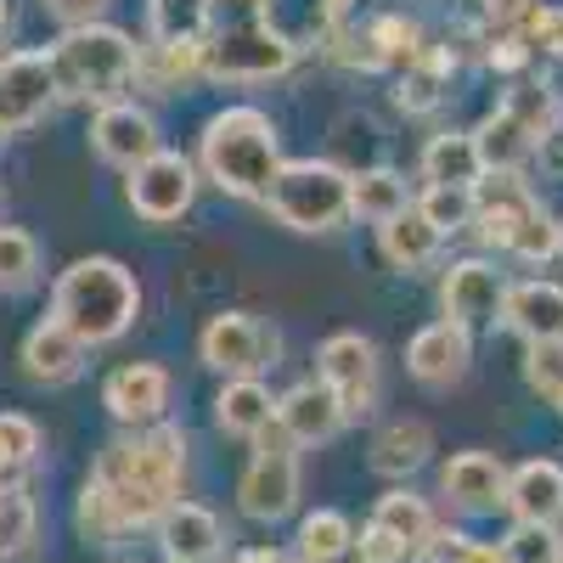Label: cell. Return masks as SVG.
Wrapping results in <instances>:
<instances>
[{"label": "cell", "instance_id": "6da1fadb", "mask_svg": "<svg viewBox=\"0 0 563 563\" xmlns=\"http://www.w3.org/2000/svg\"><path fill=\"white\" fill-rule=\"evenodd\" d=\"M180 479H186V429L175 422H153V429H130L124 440L102 445L90 485H97L124 536L130 530H158V519L180 501Z\"/></svg>", "mask_w": 563, "mask_h": 563}, {"label": "cell", "instance_id": "7a4b0ae2", "mask_svg": "<svg viewBox=\"0 0 563 563\" xmlns=\"http://www.w3.org/2000/svg\"><path fill=\"white\" fill-rule=\"evenodd\" d=\"M282 169V135L265 108H220L198 135V175L238 203H265Z\"/></svg>", "mask_w": 563, "mask_h": 563}, {"label": "cell", "instance_id": "3957f363", "mask_svg": "<svg viewBox=\"0 0 563 563\" xmlns=\"http://www.w3.org/2000/svg\"><path fill=\"white\" fill-rule=\"evenodd\" d=\"M52 316L68 333H79L90 350L119 344L141 316V282L124 260L85 254L52 282Z\"/></svg>", "mask_w": 563, "mask_h": 563}, {"label": "cell", "instance_id": "277c9868", "mask_svg": "<svg viewBox=\"0 0 563 563\" xmlns=\"http://www.w3.org/2000/svg\"><path fill=\"white\" fill-rule=\"evenodd\" d=\"M135 52L141 45L113 29L108 18L102 23H85V29H63L45 57H52V74H57V97L63 102H119L124 90L135 85Z\"/></svg>", "mask_w": 563, "mask_h": 563}, {"label": "cell", "instance_id": "5b68a950", "mask_svg": "<svg viewBox=\"0 0 563 563\" xmlns=\"http://www.w3.org/2000/svg\"><path fill=\"white\" fill-rule=\"evenodd\" d=\"M265 209L299 238H327L350 220V169H339L333 158H282Z\"/></svg>", "mask_w": 563, "mask_h": 563}, {"label": "cell", "instance_id": "8992f818", "mask_svg": "<svg viewBox=\"0 0 563 563\" xmlns=\"http://www.w3.org/2000/svg\"><path fill=\"white\" fill-rule=\"evenodd\" d=\"M299 63V45L271 29L265 18H243L231 29H209L203 40V79L214 85H260V79H282Z\"/></svg>", "mask_w": 563, "mask_h": 563}, {"label": "cell", "instance_id": "52a82bcc", "mask_svg": "<svg viewBox=\"0 0 563 563\" xmlns=\"http://www.w3.org/2000/svg\"><path fill=\"white\" fill-rule=\"evenodd\" d=\"M238 507L254 525H282L299 507V445L288 434L265 429L254 440V456L238 479Z\"/></svg>", "mask_w": 563, "mask_h": 563}, {"label": "cell", "instance_id": "ba28073f", "mask_svg": "<svg viewBox=\"0 0 563 563\" xmlns=\"http://www.w3.org/2000/svg\"><path fill=\"white\" fill-rule=\"evenodd\" d=\"M198 186H203L198 158L158 147L153 158H141L135 169H124V203L135 209V220H147V225H175L180 214H192Z\"/></svg>", "mask_w": 563, "mask_h": 563}, {"label": "cell", "instance_id": "9c48e42d", "mask_svg": "<svg viewBox=\"0 0 563 563\" xmlns=\"http://www.w3.org/2000/svg\"><path fill=\"white\" fill-rule=\"evenodd\" d=\"M276 327H265L249 310H220L198 333V361L220 378H265V366H276Z\"/></svg>", "mask_w": 563, "mask_h": 563}, {"label": "cell", "instance_id": "30bf717a", "mask_svg": "<svg viewBox=\"0 0 563 563\" xmlns=\"http://www.w3.org/2000/svg\"><path fill=\"white\" fill-rule=\"evenodd\" d=\"M316 378L339 395L344 417H372V411H378V384H384L378 344H372L366 333H333V339H321Z\"/></svg>", "mask_w": 563, "mask_h": 563}, {"label": "cell", "instance_id": "8fae6325", "mask_svg": "<svg viewBox=\"0 0 563 563\" xmlns=\"http://www.w3.org/2000/svg\"><path fill=\"white\" fill-rule=\"evenodd\" d=\"M57 97V74L45 52H7L0 57V135H23L52 113Z\"/></svg>", "mask_w": 563, "mask_h": 563}, {"label": "cell", "instance_id": "7c38bea8", "mask_svg": "<svg viewBox=\"0 0 563 563\" xmlns=\"http://www.w3.org/2000/svg\"><path fill=\"white\" fill-rule=\"evenodd\" d=\"M158 147H164V135H158L153 108H141L130 97L102 102L97 119H90V153H97L108 169H135L141 158H153Z\"/></svg>", "mask_w": 563, "mask_h": 563}, {"label": "cell", "instance_id": "4fadbf2b", "mask_svg": "<svg viewBox=\"0 0 563 563\" xmlns=\"http://www.w3.org/2000/svg\"><path fill=\"white\" fill-rule=\"evenodd\" d=\"M501 294H507V276L485 254L451 260L445 276H440V310H445V321H462L467 333L501 321Z\"/></svg>", "mask_w": 563, "mask_h": 563}, {"label": "cell", "instance_id": "5bb4252c", "mask_svg": "<svg viewBox=\"0 0 563 563\" xmlns=\"http://www.w3.org/2000/svg\"><path fill=\"white\" fill-rule=\"evenodd\" d=\"M102 406L124 429H153L169 417V372L158 361H124L108 372L102 384Z\"/></svg>", "mask_w": 563, "mask_h": 563}, {"label": "cell", "instance_id": "9a60e30c", "mask_svg": "<svg viewBox=\"0 0 563 563\" xmlns=\"http://www.w3.org/2000/svg\"><path fill=\"white\" fill-rule=\"evenodd\" d=\"M467 361H474V333L462 321H429L417 327L411 344H406V372L422 389H451L467 378Z\"/></svg>", "mask_w": 563, "mask_h": 563}, {"label": "cell", "instance_id": "2e32d148", "mask_svg": "<svg viewBox=\"0 0 563 563\" xmlns=\"http://www.w3.org/2000/svg\"><path fill=\"white\" fill-rule=\"evenodd\" d=\"M536 203H541V198L530 192L525 175H496V169H485L479 186H474V225H467V231H474L485 249L507 254L512 231L525 225V214H530Z\"/></svg>", "mask_w": 563, "mask_h": 563}, {"label": "cell", "instance_id": "e0dca14e", "mask_svg": "<svg viewBox=\"0 0 563 563\" xmlns=\"http://www.w3.org/2000/svg\"><path fill=\"white\" fill-rule=\"evenodd\" d=\"M85 355H90V344H85L79 333H68L57 316L34 321L29 333H23V350H18V361H23V372H29V384H40V389L74 384L79 372H85Z\"/></svg>", "mask_w": 563, "mask_h": 563}, {"label": "cell", "instance_id": "ac0fdd59", "mask_svg": "<svg viewBox=\"0 0 563 563\" xmlns=\"http://www.w3.org/2000/svg\"><path fill=\"white\" fill-rule=\"evenodd\" d=\"M344 406H339V395L327 389L321 378H310V384H294L288 395H276V434H288L299 451H310V445H327V440H339V429H344Z\"/></svg>", "mask_w": 563, "mask_h": 563}, {"label": "cell", "instance_id": "d6986e66", "mask_svg": "<svg viewBox=\"0 0 563 563\" xmlns=\"http://www.w3.org/2000/svg\"><path fill=\"white\" fill-rule=\"evenodd\" d=\"M501 507L512 512V525H563V462L530 456L519 467H507Z\"/></svg>", "mask_w": 563, "mask_h": 563}, {"label": "cell", "instance_id": "ffe728a7", "mask_svg": "<svg viewBox=\"0 0 563 563\" xmlns=\"http://www.w3.org/2000/svg\"><path fill=\"white\" fill-rule=\"evenodd\" d=\"M501 327H512L525 344H547V339H563V288L558 282H507L501 294Z\"/></svg>", "mask_w": 563, "mask_h": 563}, {"label": "cell", "instance_id": "44dd1931", "mask_svg": "<svg viewBox=\"0 0 563 563\" xmlns=\"http://www.w3.org/2000/svg\"><path fill=\"white\" fill-rule=\"evenodd\" d=\"M440 490L462 512H496L501 507V490H507V467L490 451H456L440 467Z\"/></svg>", "mask_w": 563, "mask_h": 563}, {"label": "cell", "instance_id": "7402d4cb", "mask_svg": "<svg viewBox=\"0 0 563 563\" xmlns=\"http://www.w3.org/2000/svg\"><path fill=\"white\" fill-rule=\"evenodd\" d=\"M203 79V40H147L135 52V85L147 97H175Z\"/></svg>", "mask_w": 563, "mask_h": 563}, {"label": "cell", "instance_id": "603a6c76", "mask_svg": "<svg viewBox=\"0 0 563 563\" xmlns=\"http://www.w3.org/2000/svg\"><path fill=\"white\" fill-rule=\"evenodd\" d=\"M214 429L231 440H260L265 429H276V395L265 389V378H225L214 395Z\"/></svg>", "mask_w": 563, "mask_h": 563}, {"label": "cell", "instance_id": "cb8c5ba5", "mask_svg": "<svg viewBox=\"0 0 563 563\" xmlns=\"http://www.w3.org/2000/svg\"><path fill=\"white\" fill-rule=\"evenodd\" d=\"M372 525H384L395 541H406L411 558H422L434 547V536H440V512L429 507V496L395 485V490H384L378 501H372Z\"/></svg>", "mask_w": 563, "mask_h": 563}, {"label": "cell", "instance_id": "d4e9b609", "mask_svg": "<svg viewBox=\"0 0 563 563\" xmlns=\"http://www.w3.org/2000/svg\"><path fill=\"white\" fill-rule=\"evenodd\" d=\"M417 169H422L429 186H479L485 158H479L474 130H440V135H429V141H422Z\"/></svg>", "mask_w": 563, "mask_h": 563}, {"label": "cell", "instance_id": "484cf974", "mask_svg": "<svg viewBox=\"0 0 563 563\" xmlns=\"http://www.w3.org/2000/svg\"><path fill=\"white\" fill-rule=\"evenodd\" d=\"M440 249H445V238L422 220L417 209H400L395 220H384L378 225V254L400 271V276H411V271H429L434 260H440Z\"/></svg>", "mask_w": 563, "mask_h": 563}, {"label": "cell", "instance_id": "4316f807", "mask_svg": "<svg viewBox=\"0 0 563 563\" xmlns=\"http://www.w3.org/2000/svg\"><path fill=\"white\" fill-rule=\"evenodd\" d=\"M158 541H164V558H220L225 530L203 501H175L158 519Z\"/></svg>", "mask_w": 563, "mask_h": 563}, {"label": "cell", "instance_id": "83f0119b", "mask_svg": "<svg viewBox=\"0 0 563 563\" xmlns=\"http://www.w3.org/2000/svg\"><path fill=\"white\" fill-rule=\"evenodd\" d=\"M474 141H479L485 169H496V175H525V164L536 158V130L519 124L507 108L485 113V119L474 124Z\"/></svg>", "mask_w": 563, "mask_h": 563}, {"label": "cell", "instance_id": "f1b7e54d", "mask_svg": "<svg viewBox=\"0 0 563 563\" xmlns=\"http://www.w3.org/2000/svg\"><path fill=\"white\" fill-rule=\"evenodd\" d=\"M429 456H434L429 422L400 417V422H389V429H378V440H372V474H384V479H411Z\"/></svg>", "mask_w": 563, "mask_h": 563}, {"label": "cell", "instance_id": "f546056e", "mask_svg": "<svg viewBox=\"0 0 563 563\" xmlns=\"http://www.w3.org/2000/svg\"><path fill=\"white\" fill-rule=\"evenodd\" d=\"M451 74H456V57L445 52V45H429L411 68L395 74V108L400 113H434L445 102V90H451Z\"/></svg>", "mask_w": 563, "mask_h": 563}, {"label": "cell", "instance_id": "4dcf8cb0", "mask_svg": "<svg viewBox=\"0 0 563 563\" xmlns=\"http://www.w3.org/2000/svg\"><path fill=\"white\" fill-rule=\"evenodd\" d=\"M400 209H411V186H406L400 169L372 164V169H355V175H350V220L384 225V220H395Z\"/></svg>", "mask_w": 563, "mask_h": 563}, {"label": "cell", "instance_id": "1f68e13d", "mask_svg": "<svg viewBox=\"0 0 563 563\" xmlns=\"http://www.w3.org/2000/svg\"><path fill=\"white\" fill-rule=\"evenodd\" d=\"M34 536H40L34 496L23 485H0V563L29 558L34 552Z\"/></svg>", "mask_w": 563, "mask_h": 563}, {"label": "cell", "instance_id": "d6a6232c", "mask_svg": "<svg viewBox=\"0 0 563 563\" xmlns=\"http://www.w3.org/2000/svg\"><path fill=\"white\" fill-rule=\"evenodd\" d=\"M209 0H147V40H209Z\"/></svg>", "mask_w": 563, "mask_h": 563}, {"label": "cell", "instance_id": "836d02e7", "mask_svg": "<svg viewBox=\"0 0 563 563\" xmlns=\"http://www.w3.org/2000/svg\"><path fill=\"white\" fill-rule=\"evenodd\" d=\"M350 547H355V525L344 512H333V507L305 512V525H299V558L305 563H339Z\"/></svg>", "mask_w": 563, "mask_h": 563}, {"label": "cell", "instance_id": "e575fe53", "mask_svg": "<svg viewBox=\"0 0 563 563\" xmlns=\"http://www.w3.org/2000/svg\"><path fill=\"white\" fill-rule=\"evenodd\" d=\"M501 108L512 113V119H519V124H530L536 130V141L547 135V130H558L563 124V97H558V90L547 85V79H512V90H507V97H501Z\"/></svg>", "mask_w": 563, "mask_h": 563}, {"label": "cell", "instance_id": "d590c367", "mask_svg": "<svg viewBox=\"0 0 563 563\" xmlns=\"http://www.w3.org/2000/svg\"><path fill=\"white\" fill-rule=\"evenodd\" d=\"M411 209L429 220L440 238H456V231L474 225V186H422L411 198Z\"/></svg>", "mask_w": 563, "mask_h": 563}, {"label": "cell", "instance_id": "8d00e7d4", "mask_svg": "<svg viewBox=\"0 0 563 563\" xmlns=\"http://www.w3.org/2000/svg\"><path fill=\"white\" fill-rule=\"evenodd\" d=\"M40 462V429L23 411H0V485H18Z\"/></svg>", "mask_w": 563, "mask_h": 563}, {"label": "cell", "instance_id": "74e56055", "mask_svg": "<svg viewBox=\"0 0 563 563\" xmlns=\"http://www.w3.org/2000/svg\"><path fill=\"white\" fill-rule=\"evenodd\" d=\"M507 254H512V260H525V265H547L552 254H563V220H558L547 203H536V209L525 214V225L512 231Z\"/></svg>", "mask_w": 563, "mask_h": 563}, {"label": "cell", "instance_id": "f35d334b", "mask_svg": "<svg viewBox=\"0 0 563 563\" xmlns=\"http://www.w3.org/2000/svg\"><path fill=\"white\" fill-rule=\"evenodd\" d=\"M40 276V243L23 225H0V294H23Z\"/></svg>", "mask_w": 563, "mask_h": 563}, {"label": "cell", "instance_id": "ab89813d", "mask_svg": "<svg viewBox=\"0 0 563 563\" xmlns=\"http://www.w3.org/2000/svg\"><path fill=\"white\" fill-rule=\"evenodd\" d=\"M525 384H530L552 411H563V339L525 344Z\"/></svg>", "mask_w": 563, "mask_h": 563}, {"label": "cell", "instance_id": "60d3db41", "mask_svg": "<svg viewBox=\"0 0 563 563\" xmlns=\"http://www.w3.org/2000/svg\"><path fill=\"white\" fill-rule=\"evenodd\" d=\"M507 563H558V530L552 525H512L501 536Z\"/></svg>", "mask_w": 563, "mask_h": 563}, {"label": "cell", "instance_id": "b9f144b4", "mask_svg": "<svg viewBox=\"0 0 563 563\" xmlns=\"http://www.w3.org/2000/svg\"><path fill=\"white\" fill-rule=\"evenodd\" d=\"M530 57H536V40H530L525 29H496L490 45H485V63H490L496 74H507V79H519V74L530 68Z\"/></svg>", "mask_w": 563, "mask_h": 563}, {"label": "cell", "instance_id": "7bdbcfd3", "mask_svg": "<svg viewBox=\"0 0 563 563\" xmlns=\"http://www.w3.org/2000/svg\"><path fill=\"white\" fill-rule=\"evenodd\" d=\"M422 563H507L501 558V547H490V541H474V536H434V547L422 552Z\"/></svg>", "mask_w": 563, "mask_h": 563}, {"label": "cell", "instance_id": "ee69618b", "mask_svg": "<svg viewBox=\"0 0 563 563\" xmlns=\"http://www.w3.org/2000/svg\"><path fill=\"white\" fill-rule=\"evenodd\" d=\"M355 558H361V563H411L406 541H395L384 525H372V519H366V530L355 536Z\"/></svg>", "mask_w": 563, "mask_h": 563}, {"label": "cell", "instance_id": "f6af8a7d", "mask_svg": "<svg viewBox=\"0 0 563 563\" xmlns=\"http://www.w3.org/2000/svg\"><path fill=\"white\" fill-rule=\"evenodd\" d=\"M541 7H547V0H479V12H485L490 29H525V34L541 18Z\"/></svg>", "mask_w": 563, "mask_h": 563}, {"label": "cell", "instance_id": "bcb514c9", "mask_svg": "<svg viewBox=\"0 0 563 563\" xmlns=\"http://www.w3.org/2000/svg\"><path fill=\"white\" fill-rule=\"evenodd\" d=\"M45 12H52L63 29H85V23H102L113 0H40Z\"/></svg>", "mask_w": 563, "mask_h": 563}, {"label": "cell", "instance_id": "7dc6e473", "mask_svg": "<svg viewBox=\"0 0 563 563\" xmlns=\"http://www.w3.org/2000/svg\"><path fill=\"white\" fill-rule=\"evenodd\" d=\"M530 40L541 45V52L563 57V7H541V18L530 23Z\"/></svg>", "mask_w": 563, "mask_h": 563}, {"label": "cell", "instance_id": "c3c4849f", "mask_svg": "<svg viewBox=\"0 0 563 563\" xmlns=\"http://www.w3.org/2000/svg\"><path fill=\"white\" fill-rule=\"evenodd\" d=\"M350 12H355V0H321V29L350 23Z\"/></svg>", "mask_w": 563, "mask_h": 563}, {"label": "cell", "instance_id": "681fc988", "mask_svg": "<svg viewBox=\"0 0 563 563\" xmlns=\"http://www.w3.org/2000/svg\"><path fill=\"white\" fill-rule=\"evenodd\" d=\"M209 7H231V12H243V18H260L265 0H209Z\"/></svg>", "mask_w": 563, "mask_h": 563}, {"label": "cell", "instance_id": "f907efd6", "mask_svg": "<svg viewBox=\"0 0 563 563\" xmlns=\"http://www.w3.org/2000/svg\"><path fill=\"white\" fill-rule=\"evenodd\" d=\"M7 29H12V7L0 0V40H7Z\"/></svg>", "mask_w": 563, "mask_h": 563}, {"label": "cell", "instance_id": "816d5d0a", "mask_svg": "<svg viewBox=\"0 0 563 563\" xmlns=\"http://www.w3.org/2000/svg\"><path fill=\"white\" fill-rule=\"evenodd\" d=\"M164 563H214V558H164Z\"/></svg>", "mask_w": 563, "mask_h": 563}, {"label": "cell", "instance_id": "f5cc1de1", "mask_svg": "<svg viewBox=\"0 0 563 563\" xmlns=\"http://www.w3.org/2000/svg\"><path fill=\"white\" fill-rule=\"evenodd\" d=\"M558 563H563V536H558Z\"/></svg>", "mask_w": 563, "mask_h": 563}, {"label": "cell", "instance_id": "db71d44e", "mask_svg": "<svg viewBox=\"0 0 563 563\" xmlns=\"http://www.w3.org/2000/svg\"><path fill=\"white\" fill-rule=\"evenodd\" d=\"M0 141H7V135H0Z\"/></svg>", "mask_w": 563, "mask_h": 563}]
</instances>
